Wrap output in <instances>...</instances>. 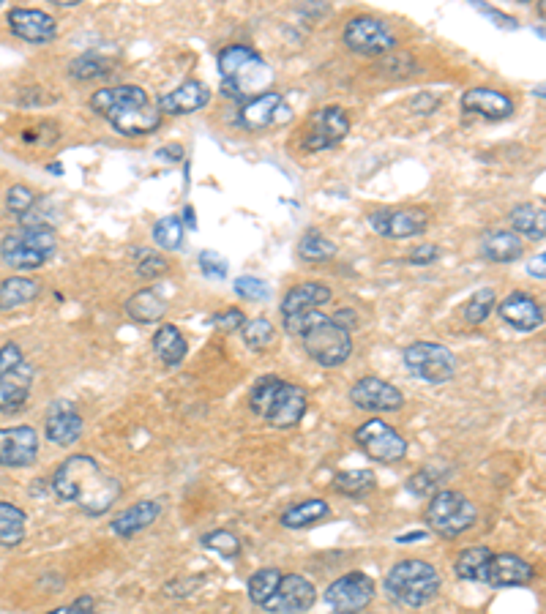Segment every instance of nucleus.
I'll list each match as a JSON object with an SVG mask.
<instances>
[{"label":"nucleus","instance_id":"nucleus-7","mask_svg":"<svg viewBox=\"0 0 546 614\" xmlns=\"http://www.w3.org/2000/svg\"><path fill=\"white\" fill-rule=\"evenodd\" d=\"M372 601H375V582L361 571L339 576L325 590V604L336 614H361Z\"/></svg>","mask_w":546,"mask_h":614},{"label":"nucleus","instance_id":"nucleus-48","mask_svg":"<svg viewBox=\"0 0 546 614\" xmlns=\"http://www.w3.org/2000/svg\"><path fill=\"white\" fill-rule=\"evenodd\" d=\"M380 71L383 74H388V77H396V80H402V77H410V74H415L418 71V63L413 61V55L410 52H388L385 55V61L380 63Z\"/></svg>","mask_w":546,"mask_h":614},{"label":"nucleus","instance_id":"nucleus-32","mask_svg":"<svg viewBox=\"0 0 546 614\" xmlns=\"http://www.w3.org/2000/svg\"><path fill=\"white\" fill-rule=\"evenodd\" d=\"M511 224H514L516 235H527L533 241H544L546 235V208L536 205V202H525L516 205L511 211Z\"/></svg>","mask_w":546,"mask_h":614},{"label":"nucleus","instance_id":"nucleus-54","mask_svg":"<svg viewBox=\"0 0 546 614\" xmlns=\"http://www.w3.org/2000/svg\"><path fill=\"white\" fill-rule=\"evenodd\" d=\"M440 257V249H437L435 243H421V246H415L413 252H410V257H407V262L410 265H432V262Z\"/></svg>","mask_w":546,"mask_h":614},{"label":"nucleus","instance_id":"nucleus-34","mask_svg":"<svg viewBox=\"0 0 546 614\" xmlns=\"http://www.w3.org/2000/svg\"><path fill=\"white\" fill-rule=\"evenodd\" d=\"M25 527H28V516L22 508L14 503L0 500V546L14 549L25 541Z\"/></svg>","mask_w":546,"mask_h":614},{"label":"nucleus","instance_id":"nucleus-3","mask_svg":"<svg viewBox=\"0 0 546 614\" xmlns=\"http://www.w3.org/2000/svg\"><path fill=\"white\" fill-rule=\"evenodd\" d=\"M385 593L399 606L421 609L440 593V574L426 560H402L385 576Z\"/></svg>","mask_w":546,"mask_h":614},{"label":"nucleus","instance_id":"nucleus-22","mask_svg":"<svg viewBox=\"0 0 546 614\" xmlns=\"http://www.w3.org/2000/svg\"><path fill=\"white\" fill-rule=\"evenodd\" d=\"M211 101V91L208 85L200 80L183 82L181 88H175L167 96L159 99V112H167V115H189V112L203 110L205 104Z\"/></svg>","mask_w":546,"mask_h":614},{"label":"nucleus","instance_id":"nucleus-61","mask_svg":"<svg viewBox=\"0 0 546 614\" xmlns=\"http://www.w3.org/2000/svg\"><path fill=\"white\" fill-rule=\"evenodd\" d=\"M426 538V530H421V533H410V535H396V541L399 544H413V541H424Z\"/></svg>","mask_w":546,"mask_h":614},{"label":"nucleus","instance_id":"nucleus-21","mask_svg":"<svg viewBox=\"0 0 546 614\" xmlns=\"http://www.w3.org/2000/svg\"><path fill=\"white\" fill-rule=\"evenodd\" d=\"M462 110L473 112L486 121H506L514 115V101L495 88H470L462 96Z\"/></svg>","mask_w":546,"mask_h":614},{"label":"nucleus","instance_id":"nucleus-51","mask_svg":"<svg viewBox=\"0 0 546 614\" xmlns=\"http://www.w3.org/2000/svg\"><path fill=\"white\" fill-rule=\"evenodd\" d=\"M243 323H246V317H243L241 309H227V312H219L211 317V325L216 328V331L222 333H235L241 331Z\"/></svg>","mask_w":546,"mask_h":614},{"label":"nucleus","instance_id":"nucleus-60","mask_svg":"<svg viewBox=\"0 0 546 614\" xmlns=\"http://www.w3.org/2000/svg\"><path fill=\"white\" fill-rule=\"evenodd\" d=\"M181 156H183L181 145H167V148L159 151V159H167V162H178Z\"/></svg>","mask_w":546,"mask_h":614},{"label":"nucleus","instance_id":"nucleus-41","mask_svg":"<svg viewBox=\"0 0 546 614\" xmlns=\"http://www.w3.org/2000/svg\"><path fill=\"white\" fill-rule=\"evenodd\" d=\"M282 571L279 568H260L257 574L249 579V601L257 606H265V601L276 593V587L282 582Z\"/></svg>","mask_w":546,"mask_h":614},{"label":"nucleus","instance_id":"nucleus-45","mask_svg":"<svg viewBox=\"0 0 546 614\" xmlns=\"http://www.w3.org/2000/svg\"><path fill=\"white\" fill-rule=\"evenodd\" d=\"M279 385H282V380H279L276 374H265V377H260V380L252 385V391H249V407H252V413L257 415V418H263Z\"/></svg>","mask_w":546,"mask_h":614},{"label":"nucleus","instance_id":"nucleus-50","mask_svg":"<svg viewBox=\"0 0 546 614\" xmlns=\"http://www.w3.org/2000/svg\"><path fill=\"white\" fill-rule=\"evenodd\" d=\"M6 205H9L11 213L25 216V213L36 205V197H33V192L28 186H20V183H17V186H11L9 194H6Z\"/></svg>","mask_w":546,"mask_h":614},{"label":"nucleus","instance_id":"nucleus-44","mask_svg":"<svg viewBox=\"0 0 546 614\" xmlns=\"http://www.w3.org/2000/svg\"><path fill=\"white\" fill-rule=\"evenodd\" d=\"M134 257V273L142 279H159L164 273L170 271V265L164 260L162 254H156L153 249H132Z\"/></svg>","mask_w":546,"mask_h":614},{"label":"nucleus","instance_id":"nucleus-36","mask_svg":"<svg viewBox=\"0 0 546 614\" xmlns=\"http://www.w3.org/2000/svg\"><path fill=\"white\" fill-rule=\"evenodd\" d=\"M489 557H492V549H489V546H467L465 552L456 557V576L465 579V582H484Z\"/></svg>","mask_w":546,"mask_h":614},{"label":"nucleus","instance_id":"nucleus-46","mask_svg":"<svg viewBox=\"0 0 546 614\" xmlns=\"http://www.w3.org/2000/svg\"><path fill=\"white\" fill-rule=\"evenodd\" d=\"M110 66H112V61H107L104 55L88 52V55H80L77 61H71L69 71L74 80H93V77H102V74H107Z\"/></svg>","mask_w":546,"mask_h":614},{"label":"nucleus","instance_id":"nucleus-6","mask_svg":"<svg viewBox=\"0 0 546 614\" xmlns=\"http://www.w3.org/2000/svg\"><path fill=\"white\" fill-rule=\"evenodd\" d=\"M355 443L372 462L396 464L407 456V440L383 418H369L355 429Z\"/></svg>","mask_w":546,"mask_h":614},{"label":"nucleus","instance_id":"nucleus-26","mask_svg":"<svg viewBox=\"0 0 546 614\" xmlns=\"http://www.w3.org/2000/svg\"><path fill=\"white\" fill-rule=\"evenodd\" d=\"M110 123L121 131L123 137H142V134H151L162 126V112L151 104H145V107H132V110L121 112Z\"/></svg>","mask_w":546,"mask_h":614},{"label":"nucleus","instance_id":"nucleus-29","mask_svg":"<svg viewBox=\"0 0 546 614\" xmlns=\"http://www.w3.org/2000/svg\"><path fill=\"white\" fill-rule=\"evenodd\" d=\"M41 284L36 279H28V276H11V279H3L0 282V309L3 312H14L25 303H33L39 298Z\"/></svg>","mask_w":546,"mask_h":614},{"label":"nucleus","instance_id":"nucleus-40","mask_svg":"<svg viewBox=\"0 0 546 614\" xmlns=\"http://www.w3.org/2000/svg\"><path fill=\"white\" fill-rule=\"evenodd\" d=\"M298 257L306 262H325L336 257V243L331 238H325L323 232L309 230L298 241Z\"/></svg>","mask_w":546,"mask_h":614},{"label":"nucleus","instance_id":"nucleus-19","mask_svg":"<svg viewBox=\"0 0 546 614\" xmlns=\"http://www.w3.org/2000/svg\"><path fill=\"white\" fill-rule=\"evenodd\" d=\"M533 565L522 560L519 554H492L489 565H486L484 584L492 587H522V584L533 582Z\"/></svg>","mask_w":546,"mask_h":614},{"label":"nucleus","instance_id":"nucleus-27","mask_svg":"<svg viewBox=\"0 0 546 614\" xmlns=\"http://www.w3.org/2000/svg\"><path fill=\"white\" fill-rule=\"evenodd\" d=\"M481 254L492 262H514L525 254V243L516 232L495 230L481 238Z\"/></svg>","mask_w":546,"mask_h":614},{"label":"nucleus","instance_id":"nucleus-55","mask_svg":"<svg viewBox=\"0 0 546 614\" xmlns=\"http://www.w3.org/2000/svg\"><path fill=\"white\" fill-rule=\"evenodd\" d=\"M20 361H25V358H22L20 344H3V347H0V377L6 372H11Z\"/></svg>","mask_w":546,"mask_h":614},{"label":"nucleus","instance_id":"nucleus-57","mask_svg":"<svg viewBox=\"0 0 546 614\" xmlns=\"http://www.w3.org/2000/svg\"><path fill=\"white\" fill-rule=\"evenodd\" d=\"M476 9H478V11H484L486 17H492V20L500 22V28H508V31H511V28H516V20H511V17H506L503 11L489 9V6H484V3H476Z\"/></svg>","mask_w":546,"mask_h":614},{"label":"nucleus","instance_id":"nucleus-30","mask_svg":"<svg viewBox=\"0 0 546 614\" xmlns=\"http://www.w3.org/2000/svg\"><path fill=\"white\" fill-rule=\"evenodd\" d=\"M126 314L132 317L134 323H159L164 314H167V301L156 290H140L134 292L132 298L126 301Z\"/></svg>","mask_w":546,"mask_h":614},{"label":"nucleus","instance_id":"nucleus-52","mask_svg":"<svg viewBox=\"0 0 546 614\" xmlns=\"http://www.w3.org/2000/svg\"><path fill=\"white\" fill-rule=\"evenodd\" d=\"M230 262L224 260L219 252H203L200 254V268H203V273L208 276V279H224L227 276V268Z\"/></svg>","mask_w":546,"mask_h":614},{"label":"nucleus","instance_id":"nucleus-33","mask_svg":"<svg viewBox=\"0 0 546 614\" xmlns=\"http://www.w3.org/2000/svg\"><path fill=\"white\" fill-rule=\"evenodd\" d=\"M328 514H331V508H328L325 500H304V503L290 505L279 522H282V527H287V530H306V527H312V524L323 522Z\"/></svg>","mask_w":546,"mask_h":614},{"label":"nucleus","instance_id":"nucleus-42","mask_svg":"<svg viewBox=\"0 0 546 614\" xmlns=\"http://www.w3.org/2000/svg\"><path fill=\"white\" fill-rule=\"evenodd\" d=\"M497 303V295L492 287H481V290H476L473 295H470V301L465 303V309H462V314H465V320L470 325H481L492 314V309H495Z\"/></svg>","mask_w":546,"mask_h":614},{"label":"nucleus","instance_id":"nucleus-23","mask_svg":"<svg viewBox=\"0 0 546 614\" xmlns=\"http://www.w3.org/2000/svg\"><path fill=\"white\" fill-rule=\"evenodd\" d=\"M162 514V505L156 500H140V503L129 505L126 511L112 519V533L121 535V538H132V535L148 530L156 519Z\"/></svg>","mask_w":546,"mask_h":614},{"label":"nucleus","instance_id":"nucleus-43","mask_svg":"<svg viewBox=\"0 0 546 614\" xmlns=\"http://www.w3.org/2000/svg\"><path fill=\"white\" fill-rule=\"evenodd\" d=\"M153 241L164 252H175L183 243V222L178 216H164L153 227Z\"/></svg>","mask_w":546,"mask_h":614},{"label":"nucleus","instance_id":"nucleus-17","mask_svg":"<svg viewBox=\"0 0 546 614\" xmlns=\"http://www.w3.org/2000/svg\"><path fill=\"white\" fill-rule=\"evenodd\" d=\"M500 317L506 320L514 331L522 333H533L544 325V309L541 303L527 295V292H511L508 298H503V303L497 306Z\"/></svg>","mask_w":546,"mask_h":614},{"label":"nucleus","instance_id":"nucleus-11","mask_svg":"<svg viewBox=\"0 0 546 614\" xmlns=\"http://www.w3.org/2000/svg\"><path fill=\"white\" fill-rule=\"evenodd\" d=\"M350 402L366 413H396L405 407V396L396 385L385 383L380 377H361L350 388Z\"/></svg>","mask_w":546,"mask_h":614},{"label":"nucleus","instance_id":"nucleus-16","mask_svg":"<svg viewBox=\"0 0 546 614\" xmlns=\"http://www.w3.org/2000/svg\"><path fill=\"white\" fill-rule=\"evenodd\" d=\"M44 432H47V440H50L52 445H61V448L74 445L82 434L80 410H77L69 399H58V402L50 407V413H47Z\"/></svg>","mask_w":546,"mask_h":614},{"label":"nucleus","instance_id":"nucleus-59","mask_svg":"<svg viewBox=\"0 0 546 614\" xmlns=\"http://www.w3.org/2000/svg\"><path fill=\"white\" fill-rule=\"evenodd\" d=\"M544 262H546V254H544V252H538L536 260L530 262V268H527V273H530V276H536L538 282H544V276H546Z\"/></svg>","mask_w":546,"mask_h":614},{"label":"nucleus","instance_id":"nucleus-1","mask_svg":"<svg viewBox=\"0 0 546 614\" xmlns=\"http://www.w3.org/2000/svg\"><path fill=\"white\" fill-rule=\"evenodd\" d=\"M52 492L58 494L63 503H77L82 514L102 516L118 503L123 486L115 475L102 470L93 456L77 453L55 470Z\"/></svg>","mask_w":546,"mask_h":614},{"label":"nucleus","instance_id":"nucleus-53","mask_svg":"<svg viewBox=\"0 0 546 614\" xmlns=\"http://www.w3.org/2000/svg\"><path fill=\"white\" fill-rule=\"evenodd\" d=\"M407 489H410V494H415V497L435 494L437 492V478L432 473H426V470H418V473L410 475V481H407Z\"/></svg>","mask_w":546,"mask_h":614},{"label":"nucleus","instance_id":"nucleus-25","mask_svg":"<svg viewBox=\"0 0 546 614\" xmlns=\"http://www.w3.org/2000/svg\"><path fill=\"white\" fill-rule=\"evenodd\" d=\"M331 301V290L320 282H304L295 284L293 290L284 295L282 301V317H295V314H306L320 309Z\"/></svg>","mask_w":546,"mask_h":614},{"label":"nucleus","instance_id":"nucleus-14","mask_svg":"<svg viewBox=\"0 0 546 614\" xmlns=\"http://www.w3.org/2000/svg\"><path fill=\"white\" fill-rule=\"evenodd\" d=\"M39 456V434L33 426H3L0 429V464L31 467Z\"/></svg>","mask_w":546,"mask_h":614},{"label":"nucleus","instance_id":"nucleus-4","mask_svg":"<svg viewBox=\"0 0 546 614\" xmlns=\"http://www.w3.org/2000/svg\"><path fill=\"white\" fill-rule=\"evenodd\" d=\"M478 519V508L467 500L462 492L454 489H440L432 494V500L426 505V524L429 530L440 538H459L465 535Z\"/></svg>","mask_w":546,"mask_h":614},{"label":"nucleus","instance_id":"nucleus-20","mask_svg":"<svg viewBox=\"0 0 546 614\" xmlns=\"http://www.w3.org/2000/svg\"><path fill=\"white\" fill-rule=\"evenodd\" d=\"M148 104V93L142 91L140 85H118V88H104L91 96L93 112H99L104 121L118 118L121 112L132 110V107H145Z\"/></svg>","mask_w":546,"mask_h":614},{"label":"nucleus","instance_id":"nucleus-15","mask_svg":"<svg viewBox=\"0 0 546 614\" xmlns=\"http://www.w3.org/2000/svg\"><path fill=\"white\" fill-rule=\"evenodd\" d=\"M9 31L28 44H47L58 36V25L47 11L41 9H11Z\"/></svg>","mask_w":546,"mask_h":614},{"label":"nucleus","instance_id":"nucleus-2","mask_svg":"<svg viewBox=\"0 0 546 614\" xmlns=\"http://www.w3.org/2000/svg\"><path fill=\"white\" fill-rule=\"evenodd\" d=\"M284 331L290 336H298L304 342L306 355L317 361L325 369L342 366L353 355V336L350 331L339 325L334 317H328L320 309L295 317H284Z\"/></svg>","mask_w":546,"mask_h":614},{"label":"nucleus","instance_id":"nucleus-9","mask_svg":"<svg viewBox=\"0 0 546 614\" xmlns=\"http://www.w3.org/2000/svg\"><path fill=\"white\" fill-rule=\"evenodd\" d=\"M347 134H350V121H347L342 107H325V110L314 112L312 121L306 126L304 151L317 153L336 148Z\"/></svg>","mask_w":546,"mask_h":614},{"label":"nucleus","instance_id":"nucleus-8","mask_svg":"<svg viewBox=\"0 0 546 614\" xmlns=\"http://www.w3.org/2000/svg\"><path fill=\"white\" fill-rule=\"evenodd\" d=\"M342 39L350 50L358 52V55H369V58L388 55V52L396 50L394 33L388 31L385 22L375 20V17H353L344 25Z\"/></svg>","mask_w":546,"mask_h":614},{"label":"nucleus","instance_id":"nucleus-39","mask_svg":"<svg viewBox=\"0 0 546 614\" xmlns=\"http://www.w3.org/2000/svg\"><path fill=\"white\" fill-rule=\"evenodd\" d=\"M241 336L246 347L254 350V353H265V350H271L273 344H276V328H273L271 320H265V317L246 320L241 328Z\"/></svg>","mask_w":546,"mask_h":614},{"label":"nucleus","instance_id":"nucleus-10","mask_svg":"<svg viewBox=\"0 0 546 614\" xmlns=\"http://www.w3.org/2000/svg\"><path fill=\"white\" fill-rule=\"evenodd\" d=\"M369 227L383 238H413L429 227V213L424 208H383L369 213Z\"/></svg>","mask_w":546,"mask_h":614},{"label":"nucleus","instance_id":"nucleus-49","mask_svg":"<svg viewBox=\"0 0 546 614\" xmlns=\"http://www.w3.org/2000/svg\"><path fill=\"white\" fill-rule=\"evenodd\" d=\"M233 287L241 298H246V301H265V298L271 295L268 284H265L263 279H257V276H238L233 282Z\"/></svg>","mask_w":546,"mask_h":614},{"label":"nucleus","instance_id":"nucleus-38","mask_svg":"<svg viewBox=\"0 0 546 614\" xmlns=\"http://www.w3.org/2000/svg\"><path fill=\"white\" fill-rule=\"evenodd\" d=\"M377 486V475L372 470H347L334 478V492L344 497H366Z\"/></svg>","mask_w":546,"mask_h":614},{"label":"nucleus","instance_id":"nucleus-47","mask_svg":"<svg viewBox=\"0 0 546 614\" xmlns=\"http://www.w3.org/2000/svg\"><path fill=\"white\" fill-rule=\"evenodd\" d=\"M203 546L205 549H211V552L222 554V557H227V560H235L238 554H241V541H238V535L230 533V530H211V533L203 535Z\"/></svg>","mask_w":546,"mask_h":614},{"label":"nucleus","instance_id":"nucleus-37","mask_svg":"<svg viewBox=\"0 0 546 614\" xmlns=\"http://www.w3.org/2000/svg\"><path fill=\"white\" fill-rule=\"evenodd\" d=\"M28 249H33L36 254H41L44 260H50L55 254V246H58V238H55V230L47 227V224H25L20 230L14 232Z\"/></svg>","mask_w":546,"mask_h":614},{"label":"nucleus","instance_id":"nucleus-58","mask_svg":"<svg viewBox=\"0 0 546 614\" xmlns=\"http://www.w3.org/2000/svg\"><path fill=\"white\" fill-rule=\"evenodd\" d=\"M47 614H91V598H82V601H77V604L61 606V609H55V612H47Z\"/></svg>","mask_w":546,"mask_h":614},{"label":"nucleus","instance_id":"nucleus-56","mask_svg":"<svg viewBox=\"0 0 546 614\" xmlns=\"http://www.w3.org/2000/svg\"><path fill=\"white\" fill-rule=\"evenodd\" d=\"M437 104H440L437 96H432V93H421V96H415V99L410 101V110L418 112V115H432V112L437 110Z\"/></svg>","mask_w":546,"mask_h":614},{"label":"nucleus","instance_id":"nucleus-28","mask_svg":"<svg viewBox=\"0 0 546 614\" xmlns=\"http://www.w3.org/2000/svg\"><path fill=\"white\" fill-rule=\"evenodd\" d=\"M252 66H263V58L252 47H246V44H233V47H224L219 52V71H222L224 80L241 82L243 74Z\"/></svg>","mask_w":546,"mask_h":614},{"label":"nucleus","instance_id":"nucleus-24","mask_svg":"<svg viewBox=\"0 0 546 614\" xmlns=\"http://www.w3.org/2000/svg\"><path fill=\"white\" fill-rule=\"evenodd\" d=\"M282 107V93L265 91L260 96L243 101L241 107V126L249 131H263L276 121V112Z\"/></svg>","mask_w":546,"mask_h":614},{"label":"nucleus","instance_id":"nucleus-12","mask_svg":"<svg viewBox=\"0 0 546 614\" xmlns=\"http://www.w3.org/2000/svg\"><path fill=\"white\" fill-rule=\"evenodd\" d=\"M317 601L314 584L301 574L282 576V582L276 587V593L265 601V612L273 614H304L309 612Z\"/></svg>","mask_w":546,"mask_h":614},{"label":"nucleus","instance_id":"nucleus-35","mask_svg":"<svg viewBox=\"0 0 546 614\" xmlns=\"http://www.w3.org/2000/svg\"><path fill=\"white\" fill-rule=\"evenodd\" d=\"M0 257H3V262H6L9 268H17V271H36V268H41V265L47 262L41 254L28 249L14 232L6 235L3 243H0Z\"/></svg>","mask_w":546,"mask_h":614},{"label":"nucleus","instance_id":"nucleus-13","mask_svg":"<svg viewBox=\"0 0 546 614\" xmlns=\"http://www.w3.org/2000/svg\"><path fill=\"white\" fill-rule=\"evenodd\" d=\"M306 407H309V399H306L304 388L282 380V385L273 393L268 410H265L263 421L276 426V429H293V426L304 421Z\"/></svg>","mask_w":546,"mask_h":614},{"label":"nucleus","instance_id":"nucleus-31","mask_svg":"<svg viewBox=\"0 0 546 614\" xmlns=\"http://www.w3.org/2000/svg\"><path fill=\"white\" fill-rule=\"evenodd\" d=\"M153 353L159 355L164 366H178L189 353V344L175 325H162L153 333Z\"/></svg>","mask_w":546,"mask_h":614},{"label":"nucleus","instance_id":"nucleus-5","mask_svg":"<svg viewBox=\"0 0 546 614\" xmlns=\"http://www.w3.org/2000/svg\"><path fill=\"white\" fill-rule=\"evenodd\" d=\"M407 372L413 374L415 380L424 383L440 385L448 383L456 374V355L437 342H415L402 353Z\"/></svg>","mask_w":546,"mask_h":614},{"label":"nucleus","instance_id":"nucleus-18","mask_svg":"<svg viewBox=\"0 0 546 614\" xmlns=\"http://www.w3.org/2000/svg\"><path fill=\"white\" fill-rule=\"evenodd\" d=\"M36 369L33 363L20 361L11 372L0 377V413H20L31 396Z\"/></svg>","mask_w":546,"mask_h":614}]
</instances>
